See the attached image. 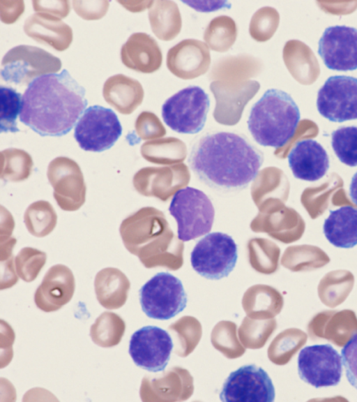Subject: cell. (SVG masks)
I'll use <instances>...</instances> for the list:
<instances>
[{
    "label": "cell",
    "mask_w": 357,
    "mask_h": 402,
    "mask_svg": "<svg viewBox=\"0 0 357 402\" xmlns=\"http://www.w3.org/2000/svg\"><path fill=\"white\" fill-rule=\"evenodd\" d=\"M264 155L245 136L218 131L205 134L192 146L188 164L207 186L220 191L241 190L253 181Z\"/></svg>",
    "instance_id": "obj_1"
},
{
    "label": "cell",
    "mask_w": 357,
    "mask_h": 402,
    "mask_svg": "<svg viewBox=\"0 0 357 402\" xmlns=\"http://www.w3.org/2000/svg\"><path fill=\"white\" fill-rule=\"evenodd\" d=\"M86 105L85 89L63 69L28 86L20 120L42 136H61L73 128Z\"/></svg>",
    "instance_id": "obj_2"
},
{
    "label": "cell",
    "mask_w": 357,
    "mask_h": 402,
    "mask_svg": "<svg viewBox=\"0 0 357 402\" xmlns=\"http://www.w3.org/2000/svg\"><path fill=\"white\" fill-rule=\"evenodd\" d=\"M299 120L300 111L291 96L271 89L252 107L248 126L258 144L280 148L294 136Z\"/></svg>",
    "instance_id": "obj_3"
},
{
    "label": "cell",
    "mask_w": 357,
    "mask_h": 402,
    "mask_svg": "<svg viewBox=\"0 0 357 402\" xmlns=\"http://www.w3.org/2000/svg\"><path fill=\"white\" fill-rule=\"evenodd\" d=\"M178 224V238L188 241L211 230L215 210L211 200L202 191L187 186L177 191L169 207Z\"/></svg>",
    "instance_id": "obj_4"
},
{
    "label": "cell",
    "mask_w": 357,
    "mask_h": 402,
    "mask_svg": "<svg viewBox=\"0 0 357 402\" xmlns=\"http://www.w3.org/2000/svg\"><path fill=\"white\" fill-rule=\"evenodd\" d=\"M61 65L58 57L42 48L20 45L3 56L1 76L8 83L29 85L40 76L57 73Z\"/></svg>",
    "instance_id": "obj_5"
},
{
    "label": "cell",
    "mask_w": 357,
    "mask_h": 402,
    "mask_svg": "<svg viewBox=\"0 0 357 402\" xmlns=\"http://www.w3.org/2000/svg\"><path fill=\"white\" fill-rule=\"evenodd\" d=\"M209 105L208 96L201 87L189 86L164 103L162 117L165 123L177 133H197L205 125Z\"/></svg>",
    "instance_id": "obj_6"
},
{
    "label": "cell",
    "mask_w": 357,
    "mask_h": 402,
    "mask_svg": "<svg viewBox=\"0 0 357 402\" xmlns=\"http://www.w3.org/2000/svg\"><path fill=\"white\" fill-rule=\"evenodd\" d=\"M139 302L149 318L169 320L183 311L187 295L181 281L168 272H159L139 290Z\"/></svg>",
    "instance_id": "obj_7"
},
{
    "label": "cell",
    "mask_w": 357,
    "mask_h": 402,
    "mask_svg": "<svg viewBox=\"0 0 357 402\" xmlns=\"http://www.w3.org/2000/svg\"><path fill=\"white\" fill-rule=\"evenodd\" d=\"M238 247L227 234L214 232L197 242L190 253L193 269L199 275L212 280L226 277L234 268Z\"/></svg>",
    "instance_id": "obj_8"
},
{
    "label": "cell",
    "mask_w": 357,
    "mask_h": 402,
    "mask_svg": "<svg viewBox=\"0 0 357 402\" xmlns=\"http://www.w3.org/2000/svg\"><path fill=\"white\" fill-rule=\"evenodd\" d=\"M121 133V125L112 110L93 105L79 119L74 136L82 149L102 151L113 146Z\"/></svg>",
    "instance_id": "obj_9"
},
{
    "label": "cell",
    "mask_w": 357,
    "mask_h": 402,
    "mask_svg": "<svg viewBox=\"0 0 357 402\" xmlns=\"http://www.w3.org/2000/svg\"><path fill=\"white\" fill-rule=\"evenodd\" d=\"M319 114L333 122L357 119V77H328L317 94Z\"/></svg>",
    "instance_id": "obj_10"
},
{
    "label": "cell",
    "mask_w": 357,
    "mask_h": 402,
    "mask_svg": "<svg viewBox=\"0 0 357 402\" xmlns=\"http://www.w3.org/2000/svg\"><path fill=\"white\" fill-rule=\"evenodd\" d=\"M298 371L301 380L316 388L335 386L342 377V357L329 344L307 346L299 352Z\"/></svg>",
    "instance_id": "obj_11"
},
{
    "label": "cell",
    "mask_w": 357,
    "mask_h": 402,
    "mask_svg": "<svg viewBox=\"0 0 357 402\" xmlns=\"http://www.w3.org/2000/svg\"><path fill=\"white\" fill-rule=\"evenodd\" d=\"M275 388L267 372L255 364L241 366L223 383L220 399L224 402H273Z\"/></svg>",
    "instance_id": "obj_12"
},
{
    "label": "cell",
    "mask_w": 357,
    "mask_h": 402,
    "mask_svg": "<svg viewBox=\"0 0 357 402\" xmlns=\"http://www.w3.org/2000/svg\"><path fill=\"white\" fill-rule=\"evenodd\" d=\"M259 88L260 84L252 80L229 77L213 80L210 89L215 98L214 119L223 124H236Z\"/></svg>",
    "instance_id": "obj_13"
},
{
    "label": "cell",
    "mask_w": 357,
    "mask_h": 402,
    "mask_svg": "<svg viewBox=\"0 0 357 402\" xmlns=\"http://www.w3.org/2000/svg\"><path fill=\"white\" fill-rule=\"evenodd\" d=\"M169 334L156 326H145L130 338L128 352L139 367L151 372L165 369L173 349Z\"/></svg>",
    "instance_id": "obj_14"
},
{
    "label": "cell",
    "mask_w": 357,
    "mask_h": 402,
    "mask_svg": "<svg viewBox=\"0 0 357 402\" xmlns=\"http://www.w3.org/2000/svg\"><path fill=\"white\" fill-rule=\"evenodd\" d=\"M47 177L54 188V198L65 211H75L84 202L86 186L77 163L59 156L50 162Z\"/></svg>",
    "instance_id": "obj_15"
},
{
    "label": "cell",
    "mask_w": 357,
    "mask_h": 402,
    "mask_svg": "<svg viewBox=\"0 0 357 402\" xmlns=\"http://www.w3.org/2000/svg\"><path fill=\"white\" fill-rule=\"evenodd\" d=\"M318 54L329 69H357V29L344 25L326 28L319 41Z\"/></svg>",
    "instance_id": "obj_16"
},
{
    "label": "cell",
    "mask_w": 357,
    "mask_h": 402,
    "mask_svg": "<svg viewBox=\"0 0 357 402\" xmlns=\"http://www.w3.org/2000/svg\"><path fill=\"white\" fill-rule=\"evenodd\" d=\"M211 64L207 45L197 39H184L167 54V67L177 77L191 80L206 73Z\"/></svg>",
    "instance_id": "obj_17"
},
{
    "label": "cell",
    "mask_w": 357,
    "mask_h": 402,
    "mask_svg": "<svg viewBox=\"0 0 357 402\" xmlns=\"http://www.w3.org/2000/svg\"><path fill=\"white\" fill-rule=\"evenodd\" d=\"M75 288L72 271L63 265H54L47 271L36 290L35 304L47 313L57 311L70 301Z\"/></svg>",
    "instance_id": "obj_18"
},
{
    "label": "cell",
    "mask_w": 357,
    "mask_h": 402,
    "mask_svg": "<svg viewBox=\"0 0 357 402\" xmlns=\"http://www.w3.org/2000/svg\"><path fill=\"white\" fill-rule=\"evenodd\" d=\"M308 332L311 338H325L342 347L357 334V318L349 309L322 311L311 320Z\"/></svg>",
    "instance_id": "obj_19"
},
{
    "label": "cell",
    "mask_w": 357,
    "mask_h": 402,
    "mask_svg": "<svg viewBox=\"0 0 357 402\" xmlns=\"http://www.w3.org/2000/svg\"><path fill=\"white\" fill-rule=\"evenodd\" d=\"M288 162L296 178L308 181L323 177L330 165L326 151L312 139L296 142L288 155Z\"/></svg>",
    "instance_id": "obj_20"
},
{
    "label": "cell",
    "mask_w": 357,
    "mask_h": 402,
    "mask_svg": "<svg viewBox=\"0 0 357 402\" xmlns=\"http://www.w3.org/2000/svg\"><path fill=\"white\" fill-rule=\"evenodd\" d=\"M121 59L128 68L143 73L158 70L162 61L156 40L146 33H134L122 45Z\"/></svg>",
    "instance_id": "obj_21"
},
{
    "label": "cell",
    "mask_w": 357,
    "mask_h": 402,
    "mask_svg": "<svg viewBox=\"0 0 357 402\" xmlns=\"http://www.w3.org/2000/svg\"><path fill=\"white\" fill-rule=\"evenodd\" d=\"M25 34L34 40L47 45L57 51H64L72 43V29L61 20L34 13L24 22Z\"/></svg>",
    "instance_id": "obj_22"
},
{
    "label": "cell",
    "mask_w": 357,
    "mask_h": 402,
    "mask_svg": "<svg viewBox=\"0 0 357 402\" xmlns=\"http://www.w3.org/2000/svg\"><path fill=\"white\" fill-rule=\"evenodd\" d=\"M144 89L139 81L123 74L109 77L104 83L105 101L123 114H130L142 103Z\"/></svg>",
    "instance_id": "obj_23"
},
{
    "label": "cell",
    "mask_w": 357,
    "mask_h": 402,
    "mask_svg": "<svg viewBox=\"0 0 357 402\" xmlns=\"http://www.w3.org/2000/svg\"><path fill=\"white\" fill-rule=\"evenodd\" d=\"M323 231L328 241L336 247L349 248L357 245V208L344 206L331 210Z\"/></svg>",
    "instance_id": "obj_24"
},
{
    "label": "cell",
    "mask_w": 357,
    "mask_h": 402,
    "mask_svg": "<svg viewBox=\"0 0 357 402\" xmlns=\"http://www.w3.org/2000/svg\"><path fill=\"white\" fill-rule=\"evenodd\" d=\"M94 287L100 305L107 309H117L125 304L130 283L121 271L107 267L96 274Z\"/></svg>",
    "instance_id": "obj_25"
},
{
    "label": "cell",
    "mask_w": 357,
    "mask_h": 402,
    "mask_svg": "<svg viewBox=\"0 0 357 402\" xmlns=\"http://www.w3.org/2000/svg\"><path fill=\"white\" fill-rule=\"evenodd\" d=\"M151 30L160 40L169 41L175 38L182 27L181 15L177 4L173 1H153L149 8Z\"/></svg>",
    "instance_id": "obj_26"
},
{
    "label": "cell",
    "mask_w": 357,
    "mask_h": 402,
    "mask_svg": "<svg viewBox=\"0 0 357 402\" xmlns=\"http://www.w3.org/2000/svg\"><path fill=\"white\" fill-rule=\"evenodd\" d=\"M261 68V62L252 56L227 57L214 64L210 77L214 80L227 77L249 80L257 75Z\"/></svg>",
    "instance_id": "obj_27"
},
{
    "label": "cell",
    "mask_w": 357,
    "mask_h": 402,
    "mask_svg": "<svg viewBox=\"0 0 357 402\" xmlns=\"http://www.w3.org/2000/svg\"><path fill=\"white\" fill-rule=\"evenodd\" d=\"M126 329L123 320L113 312H103L90 329V336L96 345L111 348L118 345Z\"/></svg>",
    "instance_id": "obj_28"
},
{
    "label": "cell",
    "mask_w": 357,
    "mask_h": 402,
    "mask_svg": "<svg viewBox=\"0 0 357 402\" xmlns=\"http://www.w3.org/2000/svg\"><path fill=\"white\" fill-rule=\"evenodd\" d=\"M236 36V22L227 15H220L212 19L204 33L205 43L218 52H227L235 43Z\"/></svg>",
    "instance_id": "obj_29"
},
{
    "label": "cell",
    "mask_w": 357,
    "mask_h": 402,
    "mask_svg": "<svg viewBox=\"0 0 357 402\" xmlns=\"http://www.w3.org/2000/svg\"><path fill=\"white\" fill-rule=\"evenodd\" d=\"M24 223L29 232L36 237H44L50 233L56 223V214L47 201L32 203L24 214Z\"/></svg>",
    "instance_id": "obj_30"
},
{
    "label": "cell",
    "mask_w": 357,
    "mask_h": 402,
    "mask_svg": "<svg viewBox=\"0 0 357 402\" xmlns=\"http://www.w3.org/2000/svg\"><path fill=\"white\" fill-rule=\"evenodd\" d=\"M1 177L19 181L29 177L33 166L31 156L24 150L10 148L1 152Z\"/></svg>",
    "instance_id": "obj_31"
},
{
    "label": "cell",
    "mask_w": 357,
    "mask_h": 402,
    "mask_svg": "<svg viewBox=\"0 0 357 402\" xmlns=\"http://www.w3.org/2000/svg\"><path fill=\"white\" fill-rule=\"evenodd\" d=\"M331 145L338 159L344 164L357 166V127L343 126L331 133Z\"/></svg>",
    "instance_id": "obj_32"
},
{
    "label": "cell",
    "mask_w": 357,
    "mask_h": 402,
    "mask_svg": "<svg viewBox=\"0 0 357 402\" xmlns=\"http://www.w3.org/2000/svg\"><path fill=\"white\" fill-rule=\"evenodd\" d=\"M0 93L1 132H17V118L20 113L22 96L14 89L3 86H1Z\"/></svg>",
    "instance_id": "obj_33"
},
{
    "label": "cell",
    "mask_w": 357,
    "mask_h": 402,
    "mask_svg": "<svg viewBox=\"0 0 357 402\" xmlns=\"http://www.w3.org/2000/svg\"><path fill=\"white\" fill-rule=\"evenodd\" d=\"M279 22L280 15L276 9L270 6L262 7L253 14L249 33L257 42L267 41L276 31Z\"/></svg>",
    "instance_id": "obj_34"
},
{
    "label": "cell",
    "mask_w": 357,
    "mask_h": 402,
    "mask_svg": "<svg viewBox=\"0 0 357 402\" xmlns=\"http://www.w3.org/2000/svg\"><path fill=\"white\" fill-rule=\"evenodd\" d=\"M46 254L32 248L22 249L15 258V269L24 281L34 280L45 263Z\"/></svg>",
    "instance_id": "obj_35"
},
{
    "label": "cell",
    "mask_w": 357,
    "mask_h": 402,
    "mask_svg": "<svg viewBox=\"0 0 357 402\" xmlns=\"http://www.w3.org/2000/svg\"><path fill=\"white\" fill-rule=\"evenodd\" d=\"M353 283L342 285L340 283L322 280L318 288V294L323 304L333 308L342 304L351 291Z\"/></svg>",
    "instance_id": "obj_36"
},
{
    "label": "cell",
    "mask_w": 357,
    "mask_h": 402,
    "mask_svg": "<svg viewBox=\"0 0 357 402\" xmlns=\"http://www.w3.org/2000/svg\"><path fill=\"white\" fill-rule=\"evenodd\" d=\"M135 130L142 140L160 136L165 133L158 117L149 111H144L139 114L135 121Z\"/></svg>",
    "instance_id": "obj_37"
},
{
    "label": "cell",
    "mask_w": 357,
    "mask_h": 402,
    "mask_svg": "<svg viewBox=\"0 0 357 402\" xmlns=\"http://www.w3.org/2000/svg\"><path fill=\"white\" fill-rule=\"evenodd\" d=\"M109 2L106 0H75L73 7L80 17L86 20H97L105 16Z\"/></svg>",
    "instance_id": "obj_38"
},
{
    "label": "cell",
    "mask_w": 357,
    "mask_h": 402,
    "mask_svg": "<svg viewBox=\"0 0 357 402\" xmlns=\"http://www.w3.org/2000/svg\"><path fill=\"white\" fill-rule=\"evenodd\" d=\"M341 355L347 380L357 389V334L344 345Z\"/></svg>",
    "instance_id": "obj_39"
},
{
    "label": "cell",
    "mask_w": 357,
    "mask_h": 402,
    "mask_svg": "<svg viewBox=\"0 0 357 402\" xmlns=\"http://www.w3.org/2000/svg\"><path fill=\"white\" fill-rule=\"evenodd\" d=\"M36 13L45 14L61 20L70 12V1L63 0L32 1Z\"/></svg>",
    "instance_id": "obj_40"
},
{
    "label": "cell",
    "mask_w": 357,
    "mask_h": 402,
    "mask_svg": "<svg viewBox=\"0 0 357 402\" xmlns=\"http://www.w3.org/2000/svg\"><path fill=\"white\" fill-rule=\"evenodd\" d=\"M24 10L23 1H0V18L5 24L16 22Z\"/></svg>",
    "instance_id": "obj_41"
},
{
    "label": "cell",
    "mask_w": 357,
    "mask_h": 402,
    "mask_svg": "<svg viewBox=\"0 0 357 402\" xmlns=\"http://www.w3.org/2000/svg\"><path fill=\"white\" fill-rule=\"evenodd\" d=\"M117 2L129 11L137 13L149 8L153 1H117Z\"/></svg>",
    "instance_id": "obj_42"
},
{
    "label": "cell",
    "mask_w": 357,
    "mask_h": 402,
    "mask_svg": "<svg viewBox=\"0 0 357 402\" xmlns=\"http://www.w3.org/2000/svg\"><path fill=\"white\" fill-rule=\"evenodd\" d=\"M349 195L352 201L357 204V172L354 174L351 181Z\"/></svg>",
    "instance_id": "obj_43"
}]
</instances>
